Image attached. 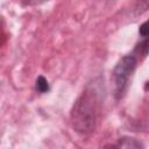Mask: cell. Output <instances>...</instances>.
I'll return each mask as SVG.
<instances>
[{
  "label": "cell",
  "mask_w": 149,
  "mask_h": 149,
  "mask_svg": "<svg viewBox=\"0 0 149 149\" xmlns=\"http://www.w3.org/2000/svg\"><path fill=\"white\" fill-rule=\"evenodd\" d=\"M35 88L38 93H45L50 90V86H49V83L48 80L45 79V77L43 76H38L36 81H35Z\"/></svg>",
  "instance_id": "obj_5"
},
{
  "label": "cell",
  "mask_w": 149,
  "mask_h": 149,
  "mask_svg": "<svg viewBox=\"0 0 149 149\" xmlns=\"http://www.w3.org/2000/svg\"><path fill=\"white\" fill-rule=\"evenodd\" d=\"M149 8V2H144V1H140V2H136V14H141L143 12H146L147 9Z\"/></svg>",
  "instance_id": "obj_6"
},
{
  "label": "cell",
  "mask_w": 149,
  "mask_h": 149,
  "mask_svg": "<svg viewBox=\"0 0 149 149\" xmlns=\"http://www.w3.org/2000/svg\"><path fill=\"white\" fill-rule=\"evenodd\" d=\"M139 36L140 41L135 45L133 54L140 57H146L149 54V20L144 21L140 27H139Z\"/></svg>",
  "instance_id": "obj_3"
},
{
  "label": "cell",
  "mask_w": 149,
  "mask_h": 149,
  "mask_svg": "<svg viewBox=\"0 0 149 149\" xmlns=\"http://www.w3.org/2000/svg\"><path fill=\"white\" fill-rule=\"evenodd\" d=\"M136 65H137V58L133 52L125 55L115 64L112 71V81L114 86L113 94L116 100L122 99L123 95L126 94L127 88L129 86V79L134 73Z\"/></svg>",
  "instance_id": "obj_2"
},
{
  "label": "cell",
  "mask_w": 149,
  "mask_h": 149,
  "mask_svg": "<svg viewBox=\"0 0 149 149\" xmlns=\"http://www.w3.org/2000/svg\"><path fill=\"white\" fill-rule=\"evenodd\" d=\"M99 93L95 85H88L74 101L70 112V121L77 133L86 135L95 129L100 106Z\"/></svg>",
  "instance_id": "obj_1"
},
{
  "label": "cell",
  "mask_w": 149,
  "mask_h": 149,
  "mask_svg": "<svg viewBox=\"0 0 149 149\" xmlns=\"http://www.w3.org/2000/svg\"><path fill=\"white\" fill-rule=\"evenodd\" d=\"M102 149H144L142 142L132 136H122L114 143H107Z\"/></svg>",
  "instance_id": "obj_4"
}]
</instances>
